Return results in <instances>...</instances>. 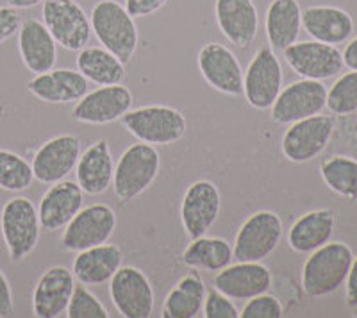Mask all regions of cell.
Wrapping results in <instances>:
<instances>
[{
	"mask_svg": "<svg viewBox=\"0 0 357 318\" xmlns=\"http://www.w3.org/2000/svg\"><path fill=\"white\" fill-rule=\"evenodd\" d=\"M354 252L343 241H327L312 250L302 268V288L312 298L334 294L345 285Z\"/></svg>",
	"mask_w": 357,
	"mask_h": 318,
	"instance_id": "6da1fadb",
	"label": "cell"
},
{
	"mask_svg": "<svg viewBox=\"0 0 357 318\" xmlns=\"http://www.w3.org/2000/svg\"><path fill=\"white\" fill-rule=\"evenodd\" d=\"M91 31L98 43L120 59L129 63L138 49L139 33L134 17L118 0H98L89 15Z\"/></svg>",
	"mask_w": 357,
	"mask_h": 318,
	"instance_id": "7a4b0ae2",
	"label": "cell"
},
{
	"mask_svg": "<svg viewBox=\"0 0 357 318\" xmlns=\"http://www.w3.org/2000/svg\"><path fill=\"white\" fill-rule=\"evenodd\" d=\"M161 170V156L154 145L132 143L114 165L113 192L120 202H130L151 186Z\"/></svg>",
	"mask_w": 357,
	"mask_h": 318,
	"instance_id": "3957f363",
	"label": "cell"
},
{
	"mask_svg": "<svg viewBox=\"0 0 357 318\" xmlns=\"http://www.w3.org/2000/svg\"><path fill=\"white\" fill-rule=\"evenodd\" d=\"M120 122L138 142L151 143L154 147L178 142L188 129L186 116L175 107L162 104L127 111Z\"/></svg>",
	"mask_w": 357,
	"mask_h": 318,
	"instance_id": "277c9868",
	"label": "cell"
},
{
	"mask_svg": "<svg viewBox=\"0 0 357 318\" xmlns=\"http://www.w3.org/2000/svg\"><path fill=\"white\" fill-rule=\"evenodd\" d=\"M0 231L13 263L34 252L40 243V216L36 206L27 197H13L0 213Z\"/></svg>",
	"mask_w": 357,
	"mask_h": 318,
	"instance_id": "5b68a950",
	"label": "cell"
},
{
	"mask_svg": "<svg viewBox=\"0 0 357 318\" xmlns=\"http://www.w3.org/2000/svg\"><path fill=\"white\" fill-rule=\"evenodd\" d=\"M282 240V220L268 209L252 213L236 234L232 252L238 262H263Z\"/></svg>",
	"mask_w": 357,
	"mask_h": 318,
	"instance_id": "8992f818",
	"label": "cell"
},
{
	"mask_svg": "<svg viewBox=\"0 0 357 318\" xmlns=\"http://www.w3.org/2000/svg\"><path fill=\"white\" fill-rule=\"evenodd\" d=\"M41 15L43 24L63 49L79 52L89 43L93 34L91 20L75 0H45Z\"/></svg>",
	"mask_w": 357,
	"mask_h": 318,
	"instance_id": "52a82bcc",
	"label": "cell"
},
{
	"mask_svg": "<svg viewBox=\"0 0 357 318\" xmlns=\"http://www.w3.org/2000/svg\"><path fill=\"white\" fill-rule=\"evenodd\" d=\"M282 90V66L270 45L254 54L243 72V95L254 109L266 111L273 106Z\"/></svg>",
	"mask_w": 357,
	"mask_h": 318,
	"instance_id": "ba28073f",
	"label": "cell"
},
{
	"mask_svg": "<svg viewBox=\"0 0 357 318\" xmlns=\"http://www.w3.org/2000/svg\"><path fill=\"white\" fill-rule=\"evenodd\" d=\"M334 127L336 122L327 114H312L307 119L289 123L280 142V151L291 163L312 161L327 149L333 138Z\"/></svg>",
	"mask_w": 357,
	"mask_h": 318,
	"instance_id": "9c48e42d",
	"label": "cell"
},
{
	"mask_svg": "<svg viewBox=\"0 0 357 318\" xmlns=\"http://www.w3.org/2000/svg\"><path fill=\"white\" fill-rule=\"evenodd\" d=\"M116 229V213L107 204H91L82 208L65 225L61 236L63 249L81 252L97 245L107 243Z\"/></svg>",
	"mask_w": 357,
	"mask_h": 318,
	"instance_id": "30bf717a",
	"label": "cell"
},
{
	"mask_svg": "<svg viewBox=\"0 0 357 318\" xmlns=\"http://www.w3.org/2000/svg\"><path fill=\"white\" fill-rule=\"evenodd\" d=\"M109 297L114 310L126 318H149L154 311L151 279L136 266H120L109 279Z\"/></svg>",
	"mask_w": 357,
	"mask_h": 318,
	"instance_id": "8fae6325",
	"label": "cell"
},
{
	"mask_svg": "<svg viewBox=\"0 0 357 318\" xmlns=\"http://www.w3.org/2000/svg\"><path fill=\"white\" fill-rule=\"evenodd\" d=\"M327 106V88L321 81L301 79L282 88L273 106L270 107V116L275 123L289 126L312 114H320Z\"/></svg>",
	"mask_w": 357,
	"mask_h": 318,
	"instance_id": "7c38bea8",
	"label": "cell"
},
{
	"mask_svg": "<svg viewBox=\"0 0 357 318\" xmlns=\"http://www.w3.org/2000/svg\"><path fill=\"white\" fill-rule=\"evenodd\" d=\"M289 68L302 79L325 81L337 75L343 70V54L336 45L321 41H295L282 50Z\"/></svg>",
	"mask_w": 357,
	"mask_h": 318,
	"instance_id": "4fadbf2b",
	"label": "cell"
},
{
	"mask_svg": "<svg viewBox=\"0 0 357 318\" xmlns=\"http://www.w3.org/2000/svg\"><path fill=\"white\" fill-rule=\"evenodd\" d=\"M222 209V195L213 181L191 183L181 200V222L188 236H204L213 227Z\"/></svg>",
	"mask_w": 357,
	"mask_h": 318,
	"instance_id": "5bb4252c",
	"label": "cell"
},
{
	"mask_svg": "<svg viewBox=\"0 0 357 318\" xmlns=\"http://www.w3.org/2000/svg\"><path fill=\"white\" fill-rule=\"evenodd\" d=\"M132 93L127 86L109 84L88 91L72 109V119L81 123L104 126L116 122L132 109Z\"/></svg>",
	"mask_w": 357,
	"mask_h": 318,
	"instance_id": "9a60e30c",
	"label": "cell"
},
{
	"mask_svg": "<svg viewBox=\"0 0 357 318\" xmlns=\"http://www.w3.org/2000/svg\"><path fill=\"white\" fill-rule=\"evenodd\" d=\"M200 74L216 91L231 97L243 95V68L229 47L207 41L197 57Z\"/></svg>",
	"mask_w": 357,
	"mask_h": 318,
	"instance_id": "2e32d148",
	"label": "cell"
},
{
	"mask_svg": "<svg viewBox=\"0 0 357 318\" xmlns=\"http://www.w3.org/2000/svg\"><path fill=\"white\" fill-rule=\"evenodd\" d=\"M81 158V139L75 135H59L47 139L33 158L34 179L43 184H54L75 170Z\"/></svg>",
	"mask_w": 357,
	"mask_h": 318,
	"instance_id": "e0dca14e",
	"label": "cell"
},
{
	"mask_svg": "<svg viewBox=\"0 0 357 318\" xmlns=\"http://www.w3.org/2000/svg\"><path fill=\"white\" fill-rule=\"evenodd\" d=\"M213 285L232 301H248L270 290L272 272L261 262H238L220 270Z\"/></svg>",
	"mask_w": 357,
	"mask_h": 318,
	"instance_id": "ac0fdd59",
	"label": "cell"
},
{
	"mask_svg": "<svg viewBox=\"0 0 357 318\" xmlns=\"http://www.w3.org/2000/svg\"><path fill=\"white\" fill-rule=\"evenodd\" d=\"M75 288V275L63 265L50 266L41 273L33 292V313L38 318H57L66 313Z\"/></svg>",
	"mask_w": 357,
	"mask_h": 318,
	"instance_id": "d6986e66",
	"label": "cell"
},
{
	"mask_svg": "<svg viewBox=\"0 0 357 318\" xmlns=\"http://www.w3.org/2000/svg\"><path fill=\"white\" fill-rule=\"evenodd\" d=\"M84 208V192L77 183L63 179L50 184L38 206L41 229L54 233L65 227Z\"/></svg>",
	"mask_w": 357,
	"mask_h": 318,
	"instance_id": "ffe728a7",
	"label": "cell"
},
{
	"mask_svg": "<svg viewBox=\"0 0 357 318\" xmlns=\"http://www.w3.org/2000/svg\"><path fill=\"white\" fill-rule=\"evenodd\" d=\"M215 17L220 33L238 49H247L259 31V13L254 0H216Z\"/></svg>",
	"mask_w": 357,
	"mask_h": 318,
	"instance_id": "44dd1931",
	"label": "cell"
},
{
	"mask_svg": "<svg viewBox=\"0 0 357 318\" xmlns=\"http://www.w3.org/2000/svg\"><path fill=\"white\" fill-rule=\"evenodd\" d=\"M18 52L22 63L34 75L45 74L57 61V43L43 22L29 18L18 31Z\"/></svg>",
	"mask_w": 357,
	"mask_h": 318,
	"instance_id": "7402d4cb",
	"label": "cell"
},
{
	"mask_svg": "<svg viewBox=\"0 0 357 318\" xmlns=\"http://www.w3.org/2000/svg\"><path fill=\"white\" fill-rule=\"evenodd\" d=\"M29 91L47 104L77 103L88 93V79L72 68H52L38 74L27 84Z\"/></svg>",
	"mask_w": 357,
	"mask_h": 318,
	"instance_id": "603a6c76",
	"label": "cell"
},
{
	"mask_svg": "<svg viewBox=\"0 0 357 318\" xmlns=\"http://www.w3.org/2000/svg\"><path fill=\"white\" fill-rule=\"evenodd\" d=\"M302 29L312 40L340 45L352 38L354 18L345 9L334 6H311L302 11Z\"/></svg>",
	"mask_w": 357,
	"mask_h": 318,
	"instance_id": "cb8c5ba5",
	"label": "cell"
},
{
	"mask_svg": "<svg viewBox=\"0 0 357 318\" xmlns=\"http://www.w3.org/2000/svg\"><path fill=\"white\" fill-rule=\"evenodd\" d=\"M114 161L107 139H97L81 154L75 167L77 184L88 195H102L113 184Z\"/></svg>",
	"mask_w": 357,
	"mask_h": 318,
	"instance_id": "d4e9b609",
	"label": "cell"
},
{
	"mask_svg": "<svg viewBox=\"0 0 357 318\" xmlns=\"http://www.w3.org/2000/svg\"><path fill=\"white\" fill-rule=\"evenodd\" d=\"M123 262V252L118 245L102 243L77 252L72 272L79 282L86 286H98L109 282Z\"/></svg>",
	"mask_w": 357,
	"mask_h": 318,
	"instance_id": "484cf974",
	"label": "cell"
},
{
	"mask_svg": "<svg viewBox=\"0 0 357 318\" xmlns=\"http://www.w3.org/2000/svg\"><path fill=\"white\" fill-rule=\"evenodd\" d=\"M336 218L331 209H312L296 218L288 231V245L298 254H311L331 241Z\"/></svg>",
	"mask_w": 357,
	"mask_h": 318,
	"instance_id": "4316f807",
	"label": "cell"
},
{
	"mask_svg": "<svg viewBox=\"0 0 357 318\" xmlns=\"http://www.w3.org/2000/svg\"><path fill=\"white\" fill-rule=\"evenodd\" d=\"M302 8L298 0H272L264 17V31L273 50H284L298 40Z\"/></svg>",
	"mask_w": 357,
	"mask_h": 318,
	"instance_id": "83f0119b",
	"label": "cell"
},
{
	"mask_svg": "<svg viewBox=\"0 0 357 318\" xmlns=\"http://www.w3.org/2000/svg\"><path fill=\"white\" fill-rule=\"evenodd\" d=\"M206 282L195 268L178 279L162 302V317L195 318L199 317L206 298Z\"/></svg>",
	"mask_w": 357,
	"mask_h": 318,
	"instance_id": "f1b7e54d",
	"label": "cell"
},
{
	"mask_svg": "<svg viewBox=\"0 0 357 318\" xmlns=\"http://www.w3.org/2000/svg\"><path fill=\"white\" fill-rule=\"evenodd\" d=\"M77 70L88 81L98 86L120 84L127 75L126 63L104 47H84L79 50Z\"/></svg>",
	"mask_w": 357,
	"mask_h": 318,
	"instance_id": "f546056e",
	"label": "cell"
},
{
	"mask_svg": "<svg viewBox=\"0 0 357 318\" xmlns=\"http://www.w3.org/2000/svg\"><path fill=\"white\" fill-rule=\"evenodd\" d=\"M234 252L227 240L218 236H199L188 243L183 252V263L190 268L220 272L231 265Z\"/></svg>",
	"mask_w": 357,
	"mask_h": 318,
	"instance_id": "4dcf8cb0",
	"label": "cell"
},
{
	"mask_svg": "<svg viewBox=\"0 0 357 318\" xmlns=\"http://www.w3.org/2000/svg\"><path fill=\"white\" fill-rule=\"evenodd\" d=\"M320 176L334 193L357 200V159L350 156H333L321 163Z\"/></svg>",
	"mask_w": 357,
	"mask_h": 318,
	"instance_id": "1f68e13d",
	"label": "cell"
},
{
	"mask_svg": "<svg viewBox=\"0 0 357 318\" xmlns=\"http://www.w3.org/2000/svg\"><path fill=\"white\" fill-rule=\"evenodd\" d=\"M33 165L20 154L0 149V188L6 192L20 193L33 186Z\"/></svg>",
	"mask_w": 357,
	"mask_h": 318,
	"instance_id": "d6a6232c",
	"label": "cell"
},
{
	"mask_svg": "<svg viewBox=\"0 0 357 318\" xmlns=\"http://www.w3.org/2000/svg\"><path fill=\"white\" fill-rule=\"evenodd\" d=\"M333 114H352L357 111V70L341 75L327 90V106Z\"/></svg>",
	"mask_w": 357,
	"mask_h": 318,
	"instance_id": "836d02e7",
	"label": "cell"
},
{
	"mask_svg": "<svg viewBox=\"0 0 357 318\" xmlns=\"http://www.w3.org/2000/svg\"><path fill=\"white\" fill-rule=\"evenodd\" d=\"M68 318H107L109 313L100 302V298L88 290V286L79 282L73 288L70 297L68 308H66Z\"/></svg>",
	"mask_w": 357,
	"mask_h": 318,
	"instance_id": "e575fe53",
	"label": "cell"
},
{
	"mask_svg": "<svg viewBox=\"0 0 357 318\" xmlns=\"http://www.w3.org/2000/svg\"><path fill=\"white\" fill-rule=\"evenodd\" d=\"M284 313L282 304L277 297L266 294L248 298L243 310L240 311L241 318H280Z\"/></svg>",
	"mask_w": 357,
	"mask_h": 318,
	"instance_id": "d590c367",
	"label": "cell"
},
{
	"mask_svg": "<svg viewBox=\"0 0 357 318\" xmlns=\"http://www.w3.org/2000/svg\"><path fill=\"white\" fill-rule=\"evenodd\" d=\"M202 313L206 318H238L240 311L234 306L232 298L227 295H223L216 288L206 292V298H204Z\"/></svg>",
	"mask_w": 357,
	"mask_h": 318,
	"instance_id": "8d00e7d4",
	"label": "cell"
},
{
	"mask_svg": "<svg viewBox=\"0 0 357 318\" xmlns=\"http://www.w3.org/2000/svg\"><path fill=\"white\" fill-rule=\"evenodd\" d=\"M22 15L11 6H0V45L11 40L22 27Z\"/></svg>",
	"mask_w": 357,
	"mask_h": 318,
	"instance_id": "74e56055",
	"label": "cell"
},
{
	"mask_svg": "<svg viewBox=\"0 0 357 318\" xmlns=\"http://www.w3.org/2000/svg\"><path fill=\"white\" fill-rule=\"evenodd\" d=\"M168 4V0H126V9L130 17L143 18L151 17L159 9H162Z\"/></svg>",
	"mask_w": 357,
	"mask_h": 318,
	"instance_id": "f35d334b",
	"label": "cell"
},
{
	"mask_svg": "<svg viewBox=\"0 0 357 318\" xmlns=\"http://www.w3.org/2000/svg\"><path fill=\"white\" fill-rule=\"evenodd\" d=\"M13 311H15V302H13L11 285L6 273L0 270V318L11 317Z\"/></svg>",
	"mask_w": 357,
	"mask_h": 318,
	"instance_id": "ab89813d",
	"label": "cell"
},
{
	"mask_svg": "<svg viewBox=\"0 0 357 318\" xmlns=\"http://www.w3.org/2000/svg\"><path fill=\"white\" fill-rule=\"evenodd\" d=\"M347 306L356 308L357 306V256L352 259V265H350L349 275H347Z\"/></svg>",
	"mask_w": 357,
	"mask_h": 318,
	"instance_id": "60d3db41",
	"label": "cell"
},
{
	"mask_svg": "<svg viewBox=\"0 0 357 318\" xmlns=\"http://www.w3.org/2000/svg\"><path fill=\"white\" fill-rule=\"evenodd\" d=\"M343 65L349 70H357V36L347 43L345 50H343Z\"/></svg>",
	"mask_w": 357,
	"mask_h": 318,
	"instance_id": "b9f144b4",
	"label": "cell"
},
{
	"mask_svg": "<svg viewBox=\"0 0 357 318\" xmlns=\"http://www.w3.org/2000/svg\"><path fill=\"white\" fill-rule=\"evenodd\" d=\"M6 2H8V6H11L15 9H31L43 4L45 0H6Z\"/></svg>",
	"mask_w": 357,
	"mask_h": 318,
	"instance_id": "7bdbcfd3",
	"label": "cell"
},
{
	"mask_svg": "<svg viewBox=\"0 0 357 318\" xmlns=\"http://www.w3.org/2000/svg\"><path fill=\"white\" fill-rule=\"evenodd\" d=\"M354 317H357V306L354 308Z\"/></svg>",
	"mask_w": 357,
	"mask_h": 318,
	"instance_id": "ee69618b",
	"label": "cell"
}]
</instances>
